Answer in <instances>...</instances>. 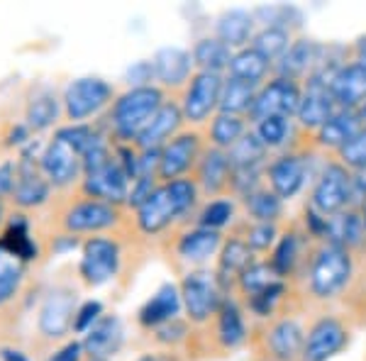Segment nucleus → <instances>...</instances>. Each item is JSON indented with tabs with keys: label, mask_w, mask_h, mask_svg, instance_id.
<instances>
[{
	"label": "nucleus",
	"mask_w": 366,
	"mask_h": 361,
	"mask_svg": "<svg viewBox=\"0 0 366 361\" xmlns=\"http://www.w3.org/2000/svg\"><path fill=\"white\" fill-rule=\"evenodd\" d=\"M198 183L193 179H176L154 188V193L137 208V224L142 232L159 234L196 205Z\"/></svg>",
	"instance_id": "nucleus-1"
},
{
	"label": "nucleus",
	"mask_w": 366,
	"mask_h": 361,
	"mask_svg": "<svg viewBox=\"0 0 366 361\" xmlns=\"http://www.w3.org/2000/svg\"><path fill=\"white\" fill-rule=\"evenodd\" d=\"M164 103H167V98H164V91L159 86L127 88L110 105L108 120L110 127H113V134L122 144H134L139 132L149 125V120L157 115Z\"/></svg>",
	"instance_id": "nucleus-2"
},
{
	"label": "nucleus",
	"mask_w": 366,
	"mask_h": 361,
	"mask_svg": "<svg viewBox=\"0 0 366 361\" xmlns=\"http://www.w3.org/2000/svg\"><path fill=\"white\" fill-rule=\"evenodd\" d=\"M310 291L317 298H335L352 278V254L345 247L322 244L310 262Z\"/></svg>",
	"instance_id": "nucleus-3"
},
{
	"label": "nucleus",
	"mask_w": 366,
	"mask_h": 361,
	"mask_svg": "<svg viewBox=\"0 0 366 361\" xmlns=\"http://www.w3.org/2000/svg\"><path fill=\"white\" fill-rule=\"evenodd\" d=\"M113 86L108 81L98 79V76H84V79L71 81L61 98L69 125H81L88 117L98 115L105 105L113 103Z\"/></svg>",
	"instance_id": "nucleus-4"
},
{
	"label": "nucleus",
	"mask_w": 366,
	"mask_h": 361,
	"mask_svg": "<svg viewBox=\"0 0 366 361\" xmlns=\"http://www.w3.org/2000/svg\"><path fill=\"white\" fill-rule=\"evenodd\" d=\"M179 291L183 310L188 312V320L196 325L208 322L212 315H217L222 300H225L215 274H208V271H191V274H186Z\"/></svg>",
	"instance_id": "nucleus-5"
},
{
	"label": "nucleus",
	"mask_w": 366,
	"mask_h": 361,
	"mask_svg": "<svg viewBox=\"0 0 366 361\" xmlns=\"http://www.w3.org/2000/svg\"><path fill=\"white\" fill-rule=\"evenodd\" d=\"M120 244L110 237H88L81 247V262L79 274L84 278L86 286H103V283L113 281L120 271Z\"/></svg>",
	"instance_id": "nucleus-6"
},
{
	"label": "nucleus",
	"mask_w": 366,
	"mask_h": 361,
	"mask_svg": "<svg viewBox=\"0 0 366 361\" xmlns=\"http://www.w3.org/2000/svg\"><path fill=\"white\" fill-rule=\"evenodd\" d=\"M222 79L220 74H205V71H198V74L191 76L188 81V88L183 93V103H181V112H183V122H191V125H200L208 117L220 108V93H222Z\"/></svg>",
	"instance_id": "nucleus-7"
},
{
	"label": "nucleus",
	"mask_w": 366,
	"mask_h": 361,
	"mask_svg": "<svg viewBox=\"0 0 366 361\" xmlns=\"http://www.w3.org/2000/svg\"><path fill=\"white\" fill-rule=\"evenodd\" d=\"M350 205V169L330 162L310 195V208L322 217H332Z\"/></svg>",
	"instance_id": "nucleus-8"
},
{
	"label": "nucleus",
	"mask_w": 366,
	"mask_h": 361,
	"mask_svg": "<svg viewBox=\"0 0 366 361\" xmlns=\"http://www.w3.org/2000/svg\"><path fill=\"white\" fill-rule=\"evenodd\" d=\"M49 193H51V183L46 181L44 171L39 167V157H32L25 147L15 164V186L10 198L15 200L17 208L29 210L44 205L49 200Z\"/></svg>",
	"instance_id": "nucleus-9"
},
{
	"label": "nucleus",
	"mask_w": 366,
	"mask_h": 361,
	"mask_svg": "<svg viewBox=\"0 0 366 361\" xmlns=\"http://www.w3.org/2000/svg\"><path fill=\"white\" fill-rule=\"evenodd\" d=\"M39 167H42L51 188H66L84 176V157L66 139L54 134V139L39 154Z\"/></svg>",
	"instance_id": "nucleus-10"
},
{
	"label": "nucleus",
	"mask_w": 366,
	"mask_h": 361,
	"mask_svg": "<svg viewBox=\"0 0 366 361\" xmlns=\"http://www.w3.org/2000/svg\"><path fill=\"white\" fill-rule=\"evenodd\" d=\"M300 105V86L296 81H288V79H274L269 84L259 86L257 98H254V105L249 110V117L254 122L264 120V117H293L298 112Z\"/></svg>",
	"instance_id": "nucleus-11"
},
{
	"label": "nucleus",
	"mask_w": 366,
	"mask_h": 361,
	"mask_svg": "<svg viewBox=\"0 0 366 361\" xmlns=\"http://www.w3.org/2000/svg\"><path fill=\"white\" fill-rule=\"evenodd\" d=\"M200 137L196 132H179L159 152V179L164 183L183 179L200 162Z\"/></svg>",
	"instance_id": "nucleus-12"
},
{
	"label": "nucleus",
	"mask_w": 366,
	"mask_h": 361,
	"mask_svg": "<svg viewBox=\"0 0 366 361\" xmlns=\"http://www.w3.org/2000/svg\"><path fill=\"white\" fill-rule=\"evenodd\" d=\"M337 103H335L332 93H330V84L320 76H308L305 86L300 88V105H298V122L308 129H320L330 115H335Z\"/></svg>",
	"instance_id": "nucleus-13"
},
{
	"label": "nucleus",
	"mask_w": 366,
	"mask_h": 361,
	"mask_svg": "<svg viewBox=\"0 0 366 361\" xmlns=\"http://www.w3.org/2000/svg\"><path fill=\"white\" fill-rule=\"evenodd\" d=\"M129 186H132V181H129V176L125 174V169L120 167L117 159L105 164L103 169L84 174V193L88 198L103 200V203H110L115 208L120 203H127Z\"/></svg>",
	"instance_id": "nucleus-14"
},
{
	"label": "nucleus",
	"mask_w": 366,
	"mask_h": 361,
	"mask_svg": "<svg viewBox=\"0 0 366 361\" xmlns=\"http://www.w3.org/2000/svg\"><path fill=\"white\" fill-rule=\"evenodd\" d=\"M120 220V212L115 205L103 203V200H79L76 205H71L64 215V227L69 234H81V232H103V229L115 227Z\"/></svg>",
	"instance_id": "nucleus-15"
},
{
	"label": "nucleus",
	"mask_w": 366,
	"mask_h": 361,
	"mask_svg": "<svg viewBox=\"0 0 366 361\" xmlns=\"http://www.w3.org/2000/svg\"><path fill=\"white\" fill-rule=\"evenodd\" d=\"M76 295L66 288H54L39 307V332L49 340H61L74 330Z\"/></svg>",
	"instance_id": "nucleus-16"
},
{
	"label": "nucleus",
	"mask_w": 366,
	"mask_h": 361,
	"mask_svg": "<svg viewBox=\"0 0 366 361\" xmlns=\"http://www.w3.org/2000/svg\"><path fill=\"white\" fill-rule=\"evenodd\" d=\"M347 345V330L337 317H320L305 335L300 361H330Z\"/></svg>",
	"instance_id": "nucleus-17"
},
{
	"label": "nucleus",
	"mask_w": 366,
	"mask_h": 361,
	"mask_svg": "<svg viewBox=\"0 0 366 361\" xmlns=\"http://www.w3.org/2000/svg\"><path fill=\"white\" fill-rule=\"evenodd\" d=\"M267 176H269L271 191L279 195L281 200H291L305 186L308 164L298 154H281L279 159H274L267 167Z\"/></svg>",
	"instance_id": "nucleus-18"
},
{
	"label": "nucleus",
	"mask_w": 366,
	"mask_h": 361,
	"mask_svg": "<svg viewBox=\"0 0 366 361\" xmlns=\"http://www.w3.org/2000/svg\"><path fill=\"white\" fill-rule=\"evenodd\" d=\"M327 84L340 110H359L366 103V71L359 64H342Z\"/></svg>",
	"instance_id": "nucleus-19"
},
{
	"label": "nucleus",
	"mask_w": 366,
	"mask_h": 361,
	"mask_svg": "<svg viewBox=\"0 0 366 361\" xmlns=\"http://www.w3.org/2000/svg\"><path fill=\"white\" fill-rule=\"evenodd\" d=\"M122 340H125V330H122L120 317H117V315H103L84 335L81 347H84V354H88L91 359L108 361L110 357H115V354L120 352Z\"/></svg>",
	"instance_id": "nucleus-20"
},
{
	"label": "nucleus",
	"mask_w": 366,
	"mask_h": 361,
	"mask_svg": "<svg viewBox=\"0 0 366 361\" xmlns=\"http://www.w3.org/2000/svg\"><path fill=\"white\" fill-rule=\"evenodd\" d=\"M181 122H183L181 105L174 103V100H167L159 108L157 115L149 120V125L142 129L139 137L134 139V147L137 149H162L167 142H171L179 134Z\"/></svg>",
	"instance_id": "nucleus-21"
},
{
	"label": "nucleus",
	"mask_w": 366,
	"mask_h": 361,
	"mask_svg": "<svg viewBox=\"0 0 366 361\" xmlns=\"http://www.w3.org/2000/svg\"><path fill=\"white\" fill-rule=\"evenodd\" d=\"M183 310L181 303V291L176 283H164L157 288V293L139 307V325L142 327L157 330L162 325L171 322V320L179 317V312Z\"/></svg>",
	"instance_id": "nucleus-22"
},
{
	"label": "nucleus",
	"mask_w": 366,
	"mask_h": 361,
	"mask_svg": "<svg viewBox=\"0 0 366 361\" xmlns=\"http://www.w3.org/2000/svg\"><path fill=\"white\" fill-rule=\"evenodd\" d=\"M152 66H154V79L164 88H179L191 81L193 56L181 46H162L152 59Z\"/></svg>",
	"instance_id": "nucleus-23"
},
{
	"label": "nucleus",
	"mask_w": 366,
	"mask_h": 361,
	"mask_svg": "<svg viewBox=\"0 0 366 361\" xmlns=\"http://www.w3.org/2000/svg\"><path fill=\"white\" fill-rule=\"evenodd\" d=\"M317 54H320V44H315L312 39H293V44L288 46L286 54L274 64L276 76L288 81H298L303 76H310L315 71Z\"/></svg>",
	"instance_id": "nucleus-24"
},
{
	"label": "nucleus",
	"mask_w": 366,
	"mask_h": 361,
	"mask_svg": "<svg viewBox=\"0 0 366 361\" xmlns=\"http://www.w3.org/2000/svg\"><path fill=\"white\" fill-rule=\"evenodd\" d=\"M303 345H305V330L300 327L296 320H291V317L279 320V322L269 330L267 347L274 359L296 361L300 359V354H303Z\"/></svg>",
	"instance_id": "nucleus-25"
},
{
	"label": "nucleus",
	"mask_w": 366,
	"mask_h": 361,
	"mask_svg": "<svg viewBox=\"0 0 366 361\" xmlns=\"http://www.w3.org/2000/svg\"><path fill=\"white\" fill-rule=\"evenodd\" d=\"M0 249L13 254L15 259H20L22 264H29L39 257V247L34 242L32 232H29V220L27 215L17 212L5 224L3 234H0Z\"/></svg>",
	"instance_id": "nucleus-26"
},
{
	"label": "nucleus",
	"mask_w": 366,
	"mask_h": 361,
	"mask_svg": "<svg viewBox=\"0 0 366 361\" xmlns=\"http://www.w3.org/2000/svg\"><path fill=\"white\" fill-rule=\"evenodd\" d=\"M198 179L196 183L203 188L205 193L217 195L220 191H225L229 186V174H232V167H229V157L227 152L222 149H205L200 154V162H198Z\"/></svg>",
	"instance_id": "nucleus-27"
},
{
	"label": "nucleus",
	"mask_w": 366,
	"mask_h": 361,
	"mask_svg": "<svg viewBox=\"0 0 366 361\" xmlns=\"http://www.w3.org/2000/svg\"><path fill=\"white\" fill-rule=\"evenodd\" d=\"M254 25H257L254 13H247V10H227V13L217 17L215 37L220 42H225L232 51L244 49L254 39Z\"/></svg>",
	"instance_id": "nucleus-28"
},
{
	"label": "nucleus",
	"mask_w": 366,
	"mask_h": 361,
	"mask_svg": "<svg viewBox=\"0 0 366 361\" xmlns=\"http://www.w3.org/2000/svg\"><path fill=\"white\" fill-rule=\"evenodd\" d=\"M61 100L51 88H37L29 96L27 110H25V125L29 132H44L51 125H56L59 115H61Z\"/></svg>",
	"instance_id": "nucleus-29"
},
{
	"label": "nucleus",
	"mask_w": 366,
	"mask_h": 361,
	"mask_svg": "<svg viewBox=\"0 0 366 361\" xmlns=\"http://www.w3.org/2000/svg\"><path fill=\"white\" fill-rule=\"evenodd\" d=\"M364 237H366V224L359 210H342L337 215L327 217V232H325L327 244L352 249V247L362 244Z\"/></svg>",
	"instance_id": "nucleus-30"
},
{
	"label": "nucleus",
	"mask_w": 366,
	"mask_h": 361,
	"mask_svg": "<svg viewBox=\"0 0 366 361\" xmlns=\"http://www.w3.org/2000/svg\"><path fill=\"white\" fill-rule=\"evenodd\" d=\"M222 247V234L215 232V229H205V227H196L188 229L186 234L179 239L176 244V252L183 262L188 264H203L208 262L210 257H215Z\"/></svg>",
	"instance_id": "nucleus-31"
},
{
	"label": "nucleus",
	"mask_w": 366,
	"mask_h": 361,
	"mask_svg": "<svg viewBox=\"0 0 366 361\" xmlns=\"http://www.w3.org/2000/svg\"><path fill=\"white\" fill-rule=\"evenodd\" d=\"M252 264H254V252L247 244V239L232 237V239L222 242L220 257H217V274H215L220 288H225L227 281H232V278H239L242 271Z\"/></svg>",
	"instance_id": "nucleus-32"
},
{
	"label": "nucleus",
	"mask_w": 366,
	"mask_h": 361,
	"mask_svg": "<svg viewBox=\"0 0 366 361\" xmlns=\"http://www.w3.org/2000/svg\"><path fill=\"white\" fill-rule=\"evenodd\" d=\"M232 54L234 51L229 49L225 42H220L217 37L198 39L191 51L193 66H198V71H205V74H220V76H222V71L229 69Z\"/></svg>",
	"instance_id": "nucleus-33"
},
{
	"label": "nucleus",
	"mask_w": 366,
	"mask_h": 361,
	"mask_svg": "<svg viewBox=\"0 0 366 361\" xmlns=\"http://www.w3.org/2000/svg\"><path fill=\"white\" fill-rule=\"evenodd\" d=\"M362 127L357 110H335V115H330V120L317 129V144L327 147V149H340L347 139L352 137L357 129Z\"/></svg>",
	"instance_id": "nucleus-34"
},
{
	"label": "nucleus",
	"mask_w": 366,
	"mask_h": 361,
	"mask_svg": "<svg viewBox=\"0 0 366 361\" xmlns=\"http://www.w3.org/2000/svg\"><path fill=\"white\" fill-rule=\"evenodd\" d=\"M274 69V64L267 61L257 49L252 46H244V49H237L232 54V61H229V76L232 79H239L244 84L252 86H262V81L269 76V71Z\"/></svg>",
	"instance_id": "nucleus-35"
},
{
	"label": "nucleus",
	"mask_w": 366,
	"mask_h": 361,
	"mask_svg": "<svg viewBox=\"0 0 366 361\" xmlns=\"http://www.w3.org/2000/svg\"><path fill=\"white\" fill-rule=\"evenodd\" d=\"M217 340L225 349H237L247 340V322L234 300H222L217 310Z\"/></svg>",
	"instance_id": "nucleus-36"
},
{
	"label": "nucleus",
	"mask_w": 366,
	"mask_h": 361,
	"mask_svg": "<svg viewBox=\"0 0 366 361\" xmlns=\"http://www.w3.org/2000/svg\"><path fill=\"white\" fill-rule=\"evenodd\" d=\"M257 91H259V86L244 84V81L227 76L225 84H222L220 108H217V112H229V115L249 112L254 105V98H257Z\"/></svg>",
	"instance_id": "nucleus-37"
},
{
	"label": "nucleus",
	"mask_w": 366,
	"mask_h": 361,
	"mask_svg": "<svg viewBox=\"0 0 366 361\" xmlns=\"http://www.w3.org/2000/svg\"><path fill=\"white\" fill-rule=\"evenodd\" d=\"M247 134V122L242 115H229V112H217L210 122V142L215 149L229 152L237 142Z\"/></svg>",
	"instance_id": "nucleus-38"
},
{
	"label": "nucleus",
	"mask_w": 366,
	"mask_h": 361,
	"mask_svg": "<svg viewBox=\"0 0 366 361\" xmlns=\"http://www.w3.org/2000/svg\"><path fill=\"white\" fill-rule=\"evenodd\" d=\"M293 44V37L288 29L283 27H262L259 32H254V39H252V49H257L267 61L276 64L279 59L286 54L288 46Z\"/></svg>",
	"instance_id": "nucleus-39"
},
{
	"label": "nucleus",
	"mask_w": 366,
	"mask_h": 361,
	"mask_svg": "<svg viewBox=\"0 0 366 361\" xmlns=\"http://www.w3.org/2000/svg\"><path fill=\"white\" fill-rule=\"evenodd\" d=\"M267 154L269 149L259 142L257 134L247 132L244 137L227 152V157H229V167L232 169H264Z\"/></svg>",
	"instance_id": "nucleus-40"
},
{
	"label": "nucleus",
	"mask_w": 366,
	"mask_h": 361,
	"mask_svg": "<svg viewBox=\"0 0 366 361\" xmlns=\"http://www.w3.org/2000/svg\"><path fill=\"white\" fill-rule=\"evenodd\" d=\"M244 208L254 222H276L283 212V200L271 188H257L244 198Z\"/></svg>",
	"instance_id": "nucleus-41"
},
{
	"label": "nucleus",
	"mask_w": 366,
	"mask_h": 361,
	"mask_svg": "<svg viewBox=\"0 0 366 361\" xmlns=\"http://www.w3.org/2000/svg\"><path fill=\"white\" fill-rule=\"evenodd\" d=\"M22 281H25V264L0 249V305L10 303L20 293Z\"/></svg>",
	"instance_id": "nucleus-42"
},
{
	"label": "nucleus",
	"mask_w": 366,
	"mask_h": 361,
	"mask_svg": "<svg viewBox=\"0 0 366 361\" xmlns=\"http://www.w3.org/2000/svg\"><path fill=\"white\" fill-rule=\"evenodd\" d=\"M274 281H279L274 266H271L269 262H254L252 266H247V269L239 274L237 286L247 298H252V295L262 293L264 288H269Z\"/></svg>",
	"instance_id": "nucleus-43"
},
{
	"label": "nucleus",
	"mask_w": 366,
	"mask_h": 361,
	"mask_svg": "<svg viewBox=\"0 0 366 361\" xmlns=\"http://www.w3.org/2000/svg\"><path fill=\"white\" fill-rule=\"evenodd\" d=\"M298 257H300V234L288 232L279 237V242L274 247V257H271V266H274L276 276L283 278L291 274L298 264Z\"/></svg>",
	"instance_id": "nucleus-44"
},
{
	"label": "nucleus",
	"mask_w": 366,
	"mask_h": 361,
	"mask_svg": "<svg viewBox=\"0 0 366 361\" xmlns=\"http://www.w3.org/2000/svg\"><path fill=\"white\" fill-rule=\"evenodd\" d=\"M254 134L267 149H279V147L286 144L288 134H291V117H264V120L257 122V132Z\"/></svg>",
	"instance_id": "nucleus-45"
},
{
	"label": "nucleus",
	"mask_w": 366,
	"mask_h": 361,
	"mask_svg": "<svg viewBox=\"0 0 366 361\" xmlns=\"http://www.w3.org/2000/svg\"><path fill=\"white\" fill-rule=\"evenodd\" d=\"M234 217V203L227 198H217V200H210L198 215V227H205V229H215L220 232L225 224L232 222Z\"/></svg>",
	"instance_id": "nucleus-46"
},
{
	"label": "nucleus",
	"mask_w": 366,
	"mask_h": 361,
	"mask_svg": "<svg viewBox=\"0 0 366 361\" xmlns=\"http://www.w3.org/2000/svg\"><path fill=\"white\" fill-rule=\"evenodd\" d=\"M340 164L350 171L366 169V127H359L337 149Z\"/></svg>",
	"instance_id": "nucleus-47"
},
{
	"label": "nucleus",
	"mask_w": 366,
	"mask_h": 361,
	"mask_svg": "<svg viewBox=\"0 0 366 361\" xmlns=\"http://www.w3.org/2000/svg\"><path fill=\"white\" fill-rule=\"evenodd\" d=\"M283 293H286V283L279 278V281H274L269 288H264L262 293L247 298V303H249V310L254 312V315L269 317L271 312H274V307L279 305V300L283 298Z\"/></svg>",
	"instance_id": "nucleus-48"
},
{
	"label": "nucleus",
	"mask_w": 366,
	"mask_h": 361,
	"mask_svg": "<svg viewBox=\"0 0 366 361\" xmlns=\"http://www.w3.org/2000/svg\"><path fill=\"white\" fill-rule=\"evenodd\" d=\"M244 239L252 247V252H267L269 247L279 242V229H276L274 222H254Z\"/></svg>",
	"instance_id": "nucleus-49"
},
{
	"label": "nucleus",
	"mask_w": 366,
	"mask_h": 361,
	"mask_svg": "<svg viewBox=\"0 0 366 361\" xmlns=\"http://www.w3.org/2000/svg\"><path fill=\"white\" fill-rule=\"evenodd\" d=\"M100 317H103V303H100V300H86V303H81L79 307H76L74 332L86 335Z\"/></svg>",
	"instance_id": "nucleus-50"
},
{
	"label": "nucleus",
	"mask_w": 366,
	"mask_h": 361,
	"mask_svg": "<svg viewBox=\"0 0 366 361\" xmlns=\"http://www.w3.org/2000/svg\"><path fill=\"white\" fill-rule=\"evenodd\" d=\"M125 81L129 88H142V86H154V66L152 61H134L132 66L125 71Z\"/></svg>",
	"instance_id": "nucleus-51"
},
{
	"label": "nucleus",
	"mask_w": 366,
	"mask_h": 361,
	"mask_svg": "<svg viewBox=\"0 0 366 361\" xmlns=\"http://www.w3.org/2000/svg\"><path fill=\"white\" fill-rule=\"evenodd\" d=\"M154 188H157V176H139V179H134L132 186H129L127 205L139 208V205L144 203L152 193H154Z\"/></svg>",
	"instance_id": "nucleus-52"
},
{
	"label": "nucleus",
	"mask_w": 366,
	"mask_h": 361,
	"mask_svg": "<svg viewBox=\"0 0 366 361\" xmlns=\"http://www.w3.org/2000/svg\"><path fill=\"white\" fill-rule=\"evenodd\" d=\"M366 205V169L350 171V210Z\"/></svg>",
	"instance_id": "nucleus-53"
},
{
	"label": "nucleus",
	"mask_w": 366,
	"mask_h": 361,
	"mask_svg": "<svg viewBox=\"0 0 366 361\" xmlns=\"http://www.w3.org/2000/svg\"><path fill=\"white\" fill-rule=\"evenodd\" d=\"M186 335H188V325L179 317L162 325V327H157V340L162 345H179L181 340H186Z\"/></svg>",
	"instance_id": "nucleus-54"
},
{
	"label": "nucleus",
	"mask_w": 366,
	"mask_h": 361,
	"mask_svg": "<svg viewBox=\"0 0 366 361\" xmlns=\"http://www.w3.org/2000/svg\"><path fill=\"white\" fill-rule=\"evenodd\" d=\"M84 357V347H81V342H66L61 349H56L54 354H51L46 361H81Z\"/></svg>",
	"instance_id": "nucleus-55"
},
{
	"label": "nucleus",
	"mask_w": 366,
	"mask_h": 361,
	"mask_svg": "<svg viewBox=\"0 0 366 361\" xmlns=\"http://www.w3.org/2000/svg\"><path fill=\"white\" fill-rule=\"evenodd\" d=\"M13 186H15V162L0 164V200L13 195Z\"/></svg>",
	"instance_id": "nucleus-56"
},
{
	"label": "nucleus",
	"mask_w": 366,
	"mask_h": 361,
	"mask_svg": "<svg viewBox=\"0 0 366 361\" xmlns=\"http://www.w3.org/2000/svg\"><path fill=\"white\" fill-rule=\"evenodd\" d=\"M354 64H359L366 71V34L359 37L357 44H354Z\"/></svg>",
	"instance_id": "nucleus-57"
},
{
	"label": "nucleus",
	"mask_w": 366,
	"mask_h": 361,
	"mask_svg": "<svg viewBox=\"0 0 366 361\" xmlns=\"http://www.w3.org/2000/svg\"><path fill=\"white\" fill-rule=\"evenodd\" d=\"M0 359H3V361H29L27 354H22L20 349H13V347L0 349Z\"/></svg>",
	"instance_id": "nucleus-58"
},
{
	"label": "nucleus",
	"mask_w": 366,
	"mask_h": 361,
	"mask_svg": "<svg viewBox=\"0 0 366 361\" xmlns=\"http://www.w3.org/2000/svg\"><path fill=\"white\" fill-rule=\"evenodd\" d=\"M139 361H179V359L171 357V354H144Z\"/></svg>",
	"instance_id": "nucleus-59"
},
{
	"label": "nucleus",
	"mask_w": 366,
	"mask_h": 361,
	"mask_svg": "<svg viewBox=\"0 0 366 361\" xmlns=\"http://www.w3.org/2000/svg\"><path fill=\"white\" fill-rule=\"evenodd\" d=\"M357 115H359V122H362V127H366V103L357 110Z\"/></svg>",
	"instance_id": "nucleus-60"
},
{
	"label": "nucleus",
	"mask_w": 366,
	"mask_h": 361,
	"mask_svg": "<svg viewBox=\"0 0 366 361\" xmlns=\"http://www.w3.org/2000/svg\"><path fill=\"white\" fill-rule=\"evenodd\" d=\"M5 222V205H3V200H0V224Z\"/></svg>",
	"instance_id": "nucleus-61"
},
{
	"label": "nucleus",
	"mask_w": 366,
	"mask_h": 361,
	"mask_svg": "<svg viewBox=\"0 0 366 361\" xmlns=\"http://www.w3.org/2000/svg\"><path fill=\"white\" fill-rule=\"evenodd\" d=\"M88 361H100V359H88Z\"/></svg>",
	"instance_id": "nucleus-62"
}]
</instances>
